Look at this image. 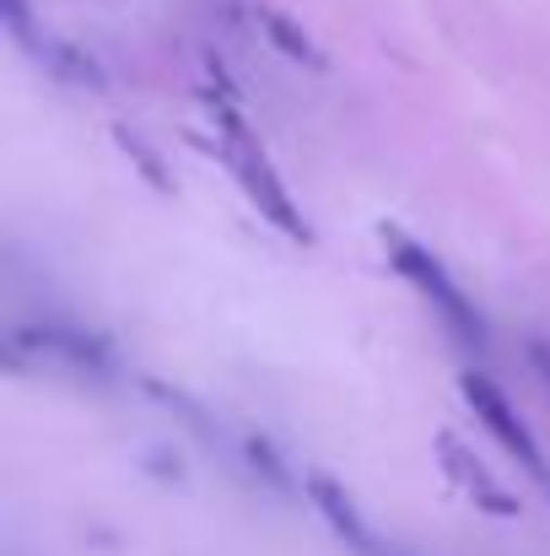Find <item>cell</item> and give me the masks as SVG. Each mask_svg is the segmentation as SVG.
I'll return each mask as SVG.
<instances>
[{"mask_svg":"<svg viewBox=\"0 0 550 556\" xmlns=\"http://www.w3.org/2000/svg\"><path fill=\"white\" fill-rule=\"evenodd\" d=\"M383 243H388L394 270H399V276H410V281L421 287V298L437 308V319L453 330V341H459V346H470V352H486V325H481V314L470 308V298L448 281V270H443L421 243H410L405 232H388V227H383Z\"/></svg>","mask_w":550,"mask_h":556,"instance_id":"obj_1","label":"cell"},{"mask_svg":"<svg viewBox=\"0 0 550 556\" xmlns=\"http://www.w3.org/2000/svg\"><path fill=\"white\" fill-rule=\"evenodd\" d=\"M216 109H221V119H227V147H232V163H238V174H243V189L270 211V222H281L292 238H308V232H303V222H297V211H292V200H286V189L276 185V174H270L265 152H254V141H248L243 119H238L227 103H216Z\"/></svg>","mask_w":550,"mask_h":556,"instance_id":"obj_2","label":"cell"},{"mask_svg":"<svg viewBox=\"0 0 550 556\" xmlns=\"http://www.w3.org/2000/svg\"><path fill=\"white\" fill-rule=\"evenodd\" d=\"M464 400L481 410V421L491 427V438L524 465V470H535V476H546V459H540V448H535V438H529V427H524V416L508 405V394L486 378V372H464Z\"/></svg>","mask_w":550,"mask_h":556,"instance_id":"obj_3","label":"cell"},{"mask_svg":"<svg viewBox=\"0 0 550 556\" xmlns=\"http://www.w3.org/2000/svg\"><path fill=\"white\" fill-rule=\"evenodd\" d=\"M308 492H314L319 514L330 519V530H335V535H341V541H346L357 556H399V552H388V546L367 530V519L357 514V503H351V497H346L330 476H308Z\"/></svg>","mask_w":550,"mask_h":556,"instance_id":"obj_4","label":"cell"},{"mask_svg":"<svg viewBox=\"0 0 550 556\" xmlns=\"http://www.w3.org/2000/svg\"><path fill=\"white\" fill-rule=\"evenodd\" d=\"M443 465L459 476V486H464L481 508H491V514H513V497H508V492H497L491 470H486L475 454H464V443H459L453 432H443Z\"/></svg>","mask_w":550,"mask_h":556,"instance_id":"obj_5","label":"cell"},{"mask_svg":"<svg viewBox=\"0 0 550 556\" xmlns=\"http://www.w3.org/2000/svg\"><path fill=\"white\" fill-rule=\"evenodd\" d=\"M265 22H270V33L286 43V54H297V60H319V54L308 49V38H297V33H292V22H286V16H270V11H265Z\"/></svg>","mask_w":550,"mask_h":556,"instance_id":"obj_6","label":"cell"},{"mask_svg":"<svg viewBox=\"0 0 550 556\" xmlns=\"http://www.w3.org/2000/svg\"><path fill=\"white\" fill-rule=\"evenodd\" d=\"M535 368H540V378L550 383V346H535Z\"/></svg>","mask_w":550,"mask_h":556,"instance_id":"obj_7","label":"cell"}]
</instances>
